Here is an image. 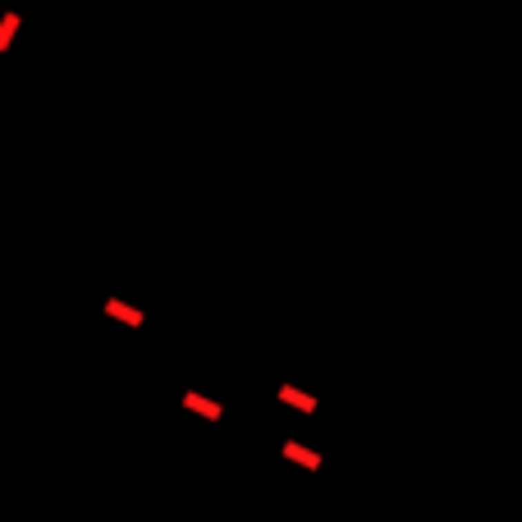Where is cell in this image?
<instances>
[{
  "mask_svg": "<svg viewBox=\"0 0 522 522\" xmlns=\"http://www.w3.org/2000/svg\"><path fill=\"white\" fill-rule=\"evenodd\" d=\"M280 459L293 463V468H303V472H321V468H325V454H321L317 445H303V440H284Z\"/></svg>",
  "mask_w": 522,
  "mask_h": 522,
  "instance_id": "obj_1",
  "label": "cell"
},
{
  "mask_svg": "<svg viewBox=\"0 0 522 522\" xmlns=\"http://www.w3.org/2000/svg\"><path fill=\"white\" fill-rule=\"evenodd\" d=\"M183 412H192V417H202V421H220L225 417V403H216V399H206V394H183Z\"/></svg>",
  "mask_w": 522,
  "mask_h": 522,
  "instance_id": "obj_2",
  "label": "cell"
},
{
  "mask_svg": "<svg viewBox=\"0 0 522 522\" xmlns=\"http://www.w3.org/2000/svg\"><path fill=\"white\" fill-rule=\"evenodd\" d=\"M280 403L293 408V412H317L321 399L317 394H307V390H298V385H280Z\"/></svg>",
  "mask_w": 522,
  "mask_h": 522,
  "instance_id": "obj_3",
  "label": "cell"
}]
</instances>
